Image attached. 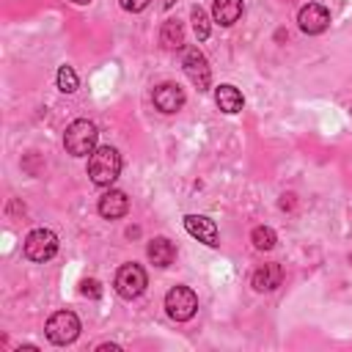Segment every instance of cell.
<instances>
[{
    "instance_id": "cell-1",
    "label": "cell",
    "mask_w": 352,
    "mask_h": 352,
    "mask_svg": "<svg viewBox=\"0 0 352 352\" xmlns=\"http://www.w3.org/2000/svg\"><path fill=\"white\" fill-rule=\"evenodd\" d=\"M121 173V154L113 146H96L88 157V176L96 187H110Z\"/></svg>"
},
{
    "instance_id": "cell-2",
    "label": "cell",
    "mask_w": 352,
    "mask_h": 352,
    "mask_svg": "<svg viewBox=\"0 0 352 352\" xmlns=\"http://www.w3.org/2000/svg\"><path fill=\"white\" fill-rule=\"evenodd\" d=\"M96 126H94V121H88V118H77V121H72L69 126H66V132H63V148L72 154V157H88V154H94V148H96Z\"/></svg>"
},
{
    "instance_id": "cell-3",
    "label": "cell",
    "mask_w": 352,
    "mask_h": 352,
    "mask_svg": "<svg viewBox=\"0 0 352 352\" xmlns=\"http://www.w3.org/2000/svg\"><path fill=\"white\" fill-rule=\"evenodd\" d=\"M44 333H47V338H50L52 344L66 346V344H72V341L80 336V319H77L74 311H55V314L47 319Z\"/></svg>"
},
{
    "instance_id": "cell-4",
    "label": "cell",
    "mask_w": 352,
    "mask_h": 352,
    "mask_svg": "<svg viewBox=\"0 0 352 352\" xmlns=\"http://www.w3.org/2000/svg\"><path fill=\"white\" fill-rule=\"evenodd\" d=\"M22 250H25V258H30L36 264H44V261H50L58 253V236L50 228H33L25 236Z\"/></svg>"
},
{
    "instance_id": "cell-5",
    "label": "cell",
    "mask_w": 352,
    "mask_h": 352,
    "mask_svg": "<svg viewBox=\"0 0 352 352\" xmlns=\"http://www.w3.org/2000/svg\"><path fill=\"white\" fill-rule=\"evenodd\" d=\"M165 311H168L170 319L187 322V319H192L195 311H198V294H195L190 286H173V289H168V294H165Z\"/></svg>"
},
{
    "instance_id": "cell-6",
    "label": "cell",
    "mask_w": 352,
    "mask_h": 352,
    "mask_svg": "<svg viewBox=\"0 0 352 352\" xmlns=\"http://www.w3.org/2000/svg\"><path fill=\"white\" fill-rule=\"evenodd\" d=\"M146 286H148V275H146V270H143L140 264L129 261V264L118 267V272H116V292H118L124 300L140 297V294L146 292Z\"/></svg>"
},
{
    "instance_id": "cell-7",
    "label": "cell",
    "mask_w": 352,
    "mask_h": 352,
    "mask_svg": "<svg viewBox=\"0 0 352 352\" xmlns=\"http://www.w3.org/2000/svg\"><path fill=\"white\" fill-rule=\"evenodd\" d=\"M182 69H184L187 80H190L198 91H209V85H212V69H209L206 55H204L198 47H187V50H184V55H182Z\"/></svg>"
},
{
    "instance_id": "cell-8",
    "label": "cell",
    "mask_w": 352,
    "mask_h": 352,
    "mask_svg": "<svg viewBox=\"0 0 352 352\" xmlns=\"http://www.w3.org/2000/svg\"><path fill=\"white\" fill-rule=\"evenodd\" d=\"M297 25H300L302 33L319 36V33H324L327 25H330V11H327L322 3H308V6H302V8L297 11Z\"/></svg>"
},
{
    "instance_id": "cell-9",
    "label": "cell",
    "mask_w": 352,
    "mask_h": 352,
    "mask_svg": "<svg viewBox=\"0 0 352 352\" xmlns=\"http://www.w3.org/2000/svg\"><path fill=\"white\" fill-rule=\"evenodd\" d=\"M151 102H154V107L160 113L173 116V113H179L184 107V91L176 82H160L154 88V94H151Z\"/></svg>"
},
{
    "instance_id": "cell-10",
    "label": "cell",
    "mask_w": 352,
    "mask_h": 352,
    "mask_svg": "<svg viewBox=\"0 0 352 352\" xmlns=\"http://www.w3.org/2000/svg\"><path fill=\"white\" fill-rule=\"evenodd\" d=\"M184 228L190 236H195L198 242L217 248L220 245V231L214 226V220H209L206 214H184Z\"/></svg>"
},
{
    "instance_id": "cell-11",
    "label": "cell",
    "mask_w": 352,
    "mask_h": 352,
    "mask_svg": "<svg viewBox=\"0 0 352 352\" xmlns=\"http://www.w3.org/2000/svg\"><path fill=\"white\" fill-rule=\"evenodd\" d=\"M99 214L104 217V220H118V217H124L126 212H129V198H126V192L124 190H107L102 198H99Z\"/></svg>"
},
{
    "instance_id": "cell-12",
    "label": "cell",
    "mask_w": 352,
    "mask_h": 352,
    "mask_svg": "<svg viewBox=\"0 0 352 352\" xmlns=\"http://www.w3.org/2000/svg\"><path fill=\"white\" fill-rule=\"evenodd\" d=\"M214 104H217L223 113L234 116V113H239V110H242L245 96H242V91H239L236 85L223 82V85H217V88H214Z\"/></svg>"
},
{
    "instance_id": "cell-13",
    "label": "cell",
    "mask_w": 352,
    "mask_h": 352,
    "mask_svg": "<svg viewBox=\"0 0 352 352\" xmlns=\"http://www.w3.org/2000/svg\"><path fill=\"white\" fill-rule=\"evenodd\" d=\"M280 280H283V267L280 264H264L250 275V286L256 292H272V289L280 286Z\"/></svg>"
},
{
    "instance_id": "cell-14",
    "label": "cell",
    "mask_w": 352,
    "mask_h": 352,
    "mask_svg": "<svg viewBox=\"0 0 352 352\" xmlns=\"http://www.w3.org/2000/svg\"><path fill=\"white\" fill-rule=\"evenodd\" d=\"M146 256H148V261L154 267H170L173 258H176V245L170 239H165V236H154L148 242V248H146Z\"/></svg>"
},
{
    "instance_id": "cell-15",
    "label": "cell",
    "mask_w": 352,
    "mask_h": 352,
    "mask_svg": "<svg viewBox=\"0 0 352 352\" xmlns=\"http://www.w3.org/2000/svg\"><path fill=\"white\" fill-rule=\"evenodd\" d=\"M242 0H214L212 3V19L223 28H231L242 16Z\"/></svg>"
},
{
    "instance_id": "cell-16",
    "label": "cell",
    "mask_w": 352,
    "mask_h": 352,
    "mask_svg": "<svg viewBox=\"0 0 352 352\" xmlns=\"http://www.w3.org/2000/svg\"><path fill=\"white\" fill-rule=\"evenodd\" d=\"M160 44L165 50H182L184 47V28L179 19H165L160 28Z\"/></svg>"
},
{
    "instance_id": "cell-17",
    "label": "cell",
    "mask_w": 352,
    "mask_h": 352,
    "mask_svg": "<svg viewBox=\"0 0 352 352\" xmlns=\"http://www.w3.org/2000/svg\"><path fill=\"white\" fill-rule=\"evenodd\" d=\"M250 242H253L256 250H272L275 242H278V234H275L270 226H256V228L250 231Z\"/></svg>"
},
{
    "instance_id": "cell-18",
    "label": "cell",
    "mask_w": 352,
    "mask_h": 352,
    "mask_svg": "<svg viewBox=\"0 0 352 352\" xmlns=\"http://www.w3.org/2000/svg\"><path fill=\"white\" fill-rule=\"evenodd\" d=\"M190 19H192V30H195V38L198 41H206L209 33H212V25H209V16L201 6H192L190 8Z\"/></svg>"
},
{
    "instance_id": "cell-19",
    "label": "cell",
    "mask_w": 352,
    "mask_h": 352,
    "mask_svg": "<svg viewBox=\"0 0 352 352\" xmlns=\"http://www.w3.org/2000/svg\"><path fill=\"white\" fill-rule=\"evenodd\" d=\"M55 80H58V88H60L63 94H74V91H77V85H80L77 72H74L72 66H66V63L58 69V77H55Z\"/></svg>"
},
{
    "instance_id": "cell-20",
    "label": "cell",
    "mask_w": 352,
    "mask_h": 352,
    "mask_svg": "<svg viewBox=\"0 0 352 352\" xmlns=\"http://www.w3.org/2000/svg\"><path fill=\"white\" fill-rule=\"evenodd\" d=\"M80 294H82V297H91V300H99V297H102V286H99V280H94V278L82 280V283H80Z\"/></svg>"
},
{
    "instance_id": "cell-21",
    "label": "cell",
    "mask_w": 352,
    "mask_h": 352,
    "mask_svg": "<svg viewBox=\"0 0 352 352\" xmlns=\"http://www.w3.org/2000/svg\"><path fill=\"white\" fill-rule=\"evenodd\" d=\"M118 3H121L124 11H129V14H140L151 0H118Z\"/></svg>"
},
{
    "instance_id": "cell-22",
    "label": "cell",
    "mask_w": 352,
    "mask_h": 352,
    "mask_svg": "<svg viewBox=\"0 0 352 352\" xmlns=\"http://www.w3.org/2000/svg\"><path fill=\"white\" fill-rule=\"evenodd\" d=\"M118 349H121L118 344H102V346H99V352H118Z\"/></svg>"
},
{
    "instance_id": "cell-23",
    "label": "cell",
    "mask_w": 352,
    "mask_h": 352,
    "mask_svg": "<svg viewBox=\"0 0 352 352\" xmlns=\"http://www.w3.org/2000/svg\"><path fill=\"white\" fill-rule=\"evenodd\" d=\"M173 3H176V0H160L162 8H173Z\"/></svg>"
},
{
    "instance_id": "cell-24",
    "label": "cell",
    "mask_w": 352,
    "mask_h": 352,
    "mask_svg": "<svg viewBox=\"0 0 352 352\" xmlns=\"http://www.w3.org/2000/svg\"><path fill=\"white\" fill-rule=\"evenodd\" d=\"M72 3H77V6H88L91 0H72Z\"/></svg>"
},
{
    "instance_id": "cell-25",
    "label": "cell",
    "mask_w": 352,
    "mask_h": 352,
    "mask_svg": "<svg viewBox=\"0 0 352 352\" xmlns=\"http://www.w3.org/2000/svg\"><path fill=\"white\" fill-rule=\"evenodd\" d=\"M349 116H352V107H349Z\"/></svg>"
}]
</instances>
